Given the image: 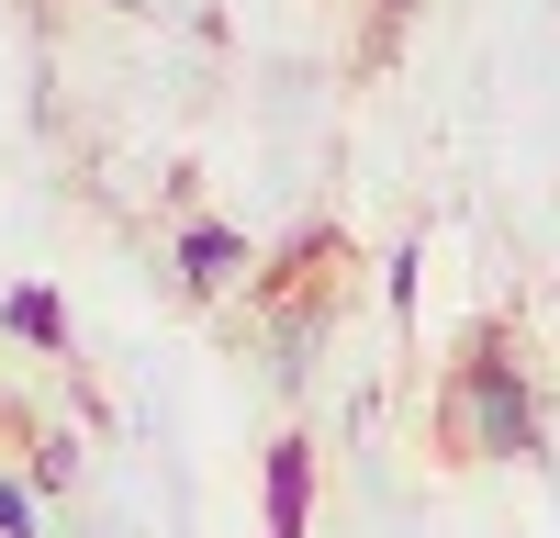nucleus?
Masks as SVG:
<instances>
[{"label": "nucleus", "instance_id": "1", "mask_svg": "<svg viewBox=\"0 0 560 538\" xmlns=\"http://www.w3.org/2000/svg\"><path fill=\"white\" fill-rule=\"evenodd\" d=\"M438 426H448V448H459V460H538V393L516 382L504 337H471V359L448 371Z\"/></svg>", "mask_w": 560, "mask_h": 538}, {"label": "nucleus", "instance_id": "2", "mask_svg": "<svg viewBox=\"0 0 560 538\" xmlns=\"http://www.w3.org/2000/svg\"><path fill=\"white\" fill-rule=\"evenodd\" d=\"M314 527V437H280L269 448V538H303Z\"/></svg>", "mask_w": 560, "mask_h": 538}, {"label": "nucleus", "instance_id": "3", "mask_svg": "<svg viewBox=\"0 0 560 538\" xmlns=\"http://www.w3.org/2000/svg\"><path fill=\"white\" fill-rule=\"evenodd\" d=\"M236 269H247V236H236V224H191V236H179V281H191V292H224Z\"/></svg>", "mask_w": 560, "mask_h": 538}, {"label": "nucleus", "instance_id": "4", "mask_svg": "<svg viewBox=\"0 0 560 538\" xmlns=\"http://www.w3.org/2000/svg\"><path fill=\"white\" fill-rule=\"evenodd\" d=\"M0 337H23V348H45V359H57V348H68V303L45 292V281L0 292Z\"/></svg>", "mask_w": 560, "mask_h": 538}, {"label": "nucleus", "instance_id": "5", "mask_svg": "<svg viewBox=\"0 0 560 538\" xmlns=\"http://www.w3.org/2000/svg\"><path fill=\"white\" fill-rule=\"evenodd\" d=\"M303 348H314V314H280V337H269V382H303Z\"/></svg>", "mask_w": 560, "mask_h": 538}, {"label": "nucleus", "instance_id": "6", "mask_svg": "<svg viewBox=\"0 0 560 538\" xmlns=\"http://www.w3.org/2000/svg\"><path fill=\"white\" fill-rule=\"evenodd\" d=\"M0 538H34V493H12V482H0Z\"/></svg>", "mask_w": 560, "mask_h": 538}, {"label": "nucleus", "instance_id": "7", "mask_svg": "<svg viewBox=\"0 0 560 538\" xmlns=\"http://www.w3.org/2000/svg\"><path fill=\"white\" fill-rule=\"evenodd\" d=\"M113 12H135V0H113Z\"/></svg>", "mask_w": 560, "mask_h": 538}]
</instances>
